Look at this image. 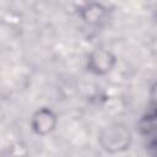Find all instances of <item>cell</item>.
Wrapping results in <instances>:
<instances>
[{
    "label": "cell",
    "instance_id": "cell-4",
    "mask_svg": "<svg viewBox=\"0 0 157 157\" xmlns=\"http://www.w3.org/2000/svg\"><path fill=\"white\" fill-rule=\"evenodd\" d=\"M107 15V9L101 4H88L81 9V17L90 25H98Z\"/></svg>",
    "mask_w": 157,
    "mask_h": 157
},
{
    "label": "cell",
    "instance_id": "cell-3",
    "mask_svg": "<svg viewBox=\"0 0 157 157\" xmlns=\"http://www.w3.org/2000/svg\"><path fill=\"white\" fill-rule=\"evenodd\" d=\"M56 125V115L49 108H42L37 110L31 120V126L34 132L45 135L50 132Z\"/></svg>",
    "mask_w": 157,
    "mask_h": 157
},
{
    "label": "cell",
    "instance_id": "cell-1",
    "mask_svg": "<svg viewBox=\"0 0 157 157\" xmlns=\"http://www.w3.org/2000/svg\"><path fill=\"white\" fill-rule=\"evenodd\" d=\"M132 141L131 131L121 123H113L102 129L99 134L101 146L110 153L123 152Z\"/></svg>",
    "mask_w": 157,
    "mask_h": 157
},
{
    "label": "cell",
    "instance_id": "cell-2",
    "mask_svg": "<svg viewBox=\"0 0 157 157\" xmlns=\"http://www.w3.org/2000/svg\"><path fill=\"white\" fill-rule=\"evenodd\" d=\"M115 65V56L104 49L93 50L87 59V67L90 71L97 75H103L109 72Z\"/></svg>",
    "mask_w": 157,
    "mask_h": 157
}]
</instances>
